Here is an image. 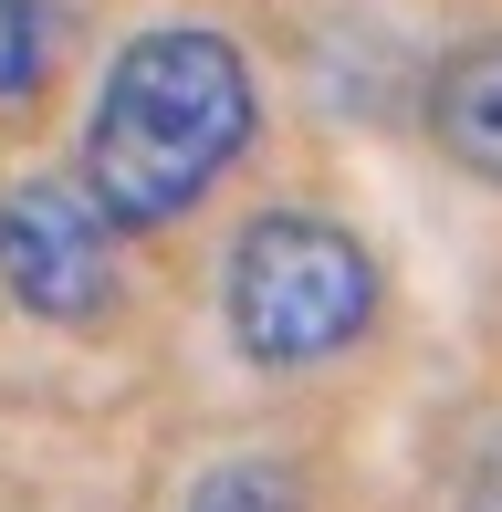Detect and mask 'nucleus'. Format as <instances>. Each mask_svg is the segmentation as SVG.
<instances>
[{
    "mask_svg": "<svg viewBox=\"0 0 502 512\" xmlns=\"http://www.w3.org/2000/svg\"><path fill=\"white\" fill-rule=\"evenodd\" d=\"M262 74L220 21H147L116 42L84 115L74 189L105 209V230H168L251 157Z\"/></svg>",
    "mask_w": 502,
    "mask_h": 512,
    "instance_id": "f257e3e1",
    "label": "nucleus"
},
{
    "mask_svg": "<svg viewBox=\"0 0 502 512\" xmlns=\"http://www.w3.org/2000/svg\"><path fill=\"white\" fill-rule=\"evenodd\" d=\"M377 251L356 241V220L304 199L251 209L220 251V324H231L241 366L262 377H314V366L356 356L377 324Z\"/></svg>",
    "mask_w": 502,
    "mask_h": 512,
    "instance_id": "f03ea898",
    "label": "nucleus"
},
{
    "mask_svg": "<svg viewBox=\"0 0 502 512\" xmlns=\"http://www.w3.org/2000/svg\"><path fill=\"white\" fill-rule=\"evenodd\" d=\"M0 293L32 324H105L116 314V230L74 178H11L0 189Z\"/></svg>",
    "mask_w": 502,
    "mask_h": 512,
    "instance_id": "7ed1b4c3",
    "label": "nucleus"
},
{
    "mask_svg": "<svg viewBox=\"0 0 502 512\" xmlns=\"http://www.w3.org/2000/svg\"><path fill=\"white\" fill-rule=\"evenodd\" d=\"M419 126L440 136V157H450L461 178L502 189V32H471V42H450V53L429 63Z\"/></svg>",
    "mask_w": 502,
    "mask_h": 512,
    "instance_id": "20e7f679",
    "label": "nucleus"
},
{
    "mask_svg": "<svg viewBox=\"0 0 502 512\" xmlns=\"http://www.w3.org/2000/svg\"><path fill=\"white\" fill-rule=\"evenodd\" d=\"M63 53V11L53 0H0V115H32Z\"/></svg>",
    "mask_w": 502,
    "mask_h": 512,
    "instance_id": "39448f33",
    "label": "nucleus"
},
{
    "mask_svg": "<svg viewBox=\"0 0 502 512\" xmlns=\"http://www.w3.org/2000/svg\"><path fill=\"white\" fill-rule=\"evenodd\" d=\"M178 512H314V492H304V471H283V460H220V471L189 481Z\"/></svg>",
    "mask_w": 502,
    "mask_h": 512,
    "instance_id": "423d86ee",
    "label": "nucleus"
},
{
    "mask_svg": "<svg viewBox=\"0 0 502 512\" xmlns=\"http://www.w3.org/2000/svg\"><path fill=\"white\" fill-rule=\"evenodd\" d=\"M450 512H502V429L482 439V450H471V471H461V502Z\"/></svg>",
    "mask_w": 502,
    "mask_h": 512,
    "instance_id": "0eeeda50",
    "label": "nucleus"
}]
</instances>
